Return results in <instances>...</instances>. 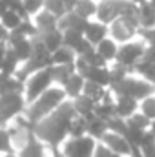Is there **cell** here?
I'll return each mask as SVG.
<instances>
[{"label":"cell","instance_id":"cell-9","mask_svg":"<svg viewBox=\"0 0 155 157\" xmlns=\"http://www.w3.org/2000/svg\"><path fill=\"white\" fill-rule=\"evenodd\" d=\"M144 49H146V46L142 42H128V44L119 48L115 62L126 66L128 70H135V66L142 60Z\"/></svg>","mask_w":155,"mask_h":157},{"label":"cell","instance_id":"cell-1","mask_svg":"<svg viewBox=\"0 0 155 157\" xmlns=\"http://www.w3.org/2000/svg\"><path fill=\"white\" fill-rule=\"evenodd\" d=\"M75 117H77V112L73 108V102L64 101L53 113H49L46 119H42L40 122L33 126V133L39 141L47 144L57 155V154H60L59 146L70 135V126Z\"/></svg>","mask_w":155,"mask_h":157},{"label":"cell","instance_id":"cell-47","mask_svg":"<svg viewBox=\"0 0 155 157\" xmlns=\"http://www.w3.org/2000/svg\"><path fill=\"white\" fill-rule=\"evenodd\" d=\"M7 53V40H0V66L4 62V57Z\"/></svg>","mask_w":155,"mask_h":157},{"label":"cell","instance_id":"cell-17","mask_svg":"<svg viewBox=\"0 0 155 157\" xmlns=\"http://www.w3.org/2000/svg\"><path fill=\"white\" fill-rule=\"evenodd\" d=\"M33 24L37 26L39 33H46V31H53V29H57L59 18H57L53 13L42 9V11H39V13L35 15V22H33Z\"/></svg>","mask_w":155,"mask_h":157},{"label":"cell","instance_id":"cell-31","mask_svg":"<svg viewBox=\"0 0 155 157\" xmlns=\"http://www.w3.org/2000/svg\"><path fill=\"white\" fill-rule=\"evenodd\" d=\"M75 13H77L78 17L89 20L93 15H97V4H95V0H78L77 7H75Z\"/></svg>","mask_w":155,"mask_h":157},{"label":"cell","instance_id":"cell-46","mask_svg":"<svg viewBox=\"0 0 155 157\" xmlns=\"http://www.w3.org/2000/svg\"><path fill=\"white\" fill-rule=\"evenodd\" d=\"M142 62H150L155 64V46H148L144 49V55H142Z\"/></svg>","mask_w":155,"mask_h":157},{"label":"cell","instance_id":"cell-37","mask_svg":"<svg viewBox=\"0 0 155 157\" xmlns=\"http://www.w3.org/2000/svg\"><path fill=\"white\" fill-rule=\"evenodd\" d=\"M44 9L53 13L57 18H60L68 13L66 7H64V0H44Z\"/></svg>","mask_w":155,"mask_h":157},{"label":"cell","instance_id":"cell-33","mask_svg":"<svg viewBox=\"0 0 155 157\" xmlns=\"http://www.w3.org/2000/svg\"><path fill=\"white\" fill-rule=\"evenodd\" d=\"M62 33H64V46L70 48L71 51H75V55H77V51L84 42V35L77 33V31H62Z\"/></svg>","mask_w":155,"mask_h":157},{"label":"cell","instance_id":"cell-18","mask_svg":"<svg viewBox=\"0 0 155 157\" xmlns=\"http://www.w3.org/2000/svg\"><path fill=\"white\" fill-rule=\"evenodd\" d=\"M71 102H73V108H75L77 115H80V117H84V119H91L95 115V106H97V102L91 101L89 97H86L84 93L78 95L77 99H73Z\"/></svg>","mask_w":155,"mask_h":157},{"label":"cell","instance_id":"cell-16","mask_svg":"<svg viewBox=\"0 0 155 157\" xmlns=\"http://www.w3.org/2000/svg\"><path fill=\"white\" fill-rule=\"evenodd\" d=\"M139 108V101L131 99V97H117L115 101V113L120 119H130L133 113H137Z\"/></svg>","mask_w":155,"mask_h":157},{"label":"cell","instance_id":"cell-30","mask_svg":"<svg viewBox=\"0 0 155 157\" xmlns=\"http://www.w3.org/2000/svg\"><path fill=\"white\" fill-rule=\"evenodd\" d=\"M22 20H24V18H22L18 13H15V11L7 9V11L2 15V18H0V24H2V26H4V28L9 31V33H11L13 29H17V28L22 24Z\"/></svg>","mask_w":155,"mask_h":157},{"label":"cell","instance_id":"cell-15","mask_svg":"<svg viewBox=\"0 0 155 157\" xmlns=\"http://www.w3.org/2000/svg\"><path fill=\"white\" fill-rule=\"evenodd\" d=\"M37 39L46 46V49L49 51V53H55L59 48H62L64 46V33L57 28V29H53V31H46V33H39L37 35Z\"/></svg>","mask_w":155,"mask_h":157},{"label":"cell","instance_id":"cell-7","mask_svg":"<svg viewBox=\"0 0 155 157\" xmlns=\"http://www.w3.org/2000/svg\"><path fill=\"white\" fill-rule=\"evenodd\" d=\"M130 6V0H100L97 6V20L110 26L113 20L120 18L128 11Z\"/></svg>","mask_w":155,"mask_h":157},{"label":"cell","instance_id":"cell-53","mask_svg":"<svg viewBox=\"0 0 155 157\" xmlns=\"http://www.w3.org/2000/svg\"><path fill=\"white\" fill-rule=\"evenodd\" d=\"M150 2H152V4H153V6H155V0H150Z\"/></svg>","mask_w":155,"mask_h":157},{"label":"cell","instance_id":"cell-52","mask_svg":"<svg viewBox=\"0 0 155 157\" xmlns=\"http://www.w3.org/2000/svg\"><path fill=\"white\" fill-rule=\"evenodd\" d=\"M2 157H18V155H17V154H4Z\"/></svg>","mask_w":155,"mask_h":157},{"label":"cell","instance_id":"cell-28","mask_svg":"<svg viewBox=\"0 0 155 157\" xmlns=\"http://www.w3.org/2000/svg\"><path fill=\"white\" fill-rule=\"evenodd\" d=\"M75 60H77L75 51H71L66 46H62L55 53H51V62L53 64H75Z\"/></svg>","mask_w":155,"mask_h":157},{"label":"cell","instance_id":"cell-26","mask_svg":"<svg viewBox=\"0 0 155 157\" xmlns=\"http://www.w3.org/2000/svg\"><path fill=\"white\" fill-rule=\"evenodd\" d=\"M97 51H99V55L106 60V62H112V60H115L117 59V51H119V48H117V42L113 39H104L97 48H95Z\"/></svg>","mask_w":155,"mask_h":157},{"label":"cell","instance_id":"cell-36","mask_svg":"<svg viewBox=\"0 0 155 157\" xmlns=\"http://www.w3.org/2000/svg\"><path fill=\"white\" fill-rule=\"evenodd\" d=\"M135 71H137V73H141L142 77L150 82V84H153V86H155V64L142 62V60H141V62L135 66Z\"/></svg>","mask_w":155,"mask_h":157},{"label":"cell","instance_id":"cell-19","mask_svg":"<svg viewBox=\"0 0 155 157\" xmlns=\"http://www.w3.org/2000/svg\"><path fill=\"white\" fill-rule=\"evenodd\" d=\"M49 70H51V78H53V82H57V84H60V86H64L68 78L77 73L75 64H53Z\"/></svg>","mask_w":155,"mask_h":157},{"label":"cell","instance_id":"cell-10","mask_svg":"<svg viewBox=\"0 0 155 157\" xmlns=\"http://www.w3.org/2000/svg\"><path fill=\"white\" fill-rule=\"evenodd\" d=\"M139 31V26L135 22H131L130 18H117L110 24V33H112V39L115 42H128L131 40Z\"/></svg>","mask_w":155,"mask_h":157},{"label":"cell","instance_id":"cell-27","mask_svg":"<svg viewBox=\"0 0 155 157\" xmlns=\"http://www.w3.org/2000/svg\"><path fill=\"white\" fill-rule=\"evenodd\" d=\"M82 93L99 104V102L104 99V95L108 93V90H106L104 86H99V84H95V82H89V80H86V82H84V88H82Z\"/></svg>","mask_w":155,"mask_h":157},{"label":"cell","instance_id":"cell-24","mask_svg":"<svg viewBox=\"0 0 155 157\" xmlns=\"http://www.w3.org/2000/svg\"><path fill=\"white\" fill-rule=\"evenodd\" d=\"M106 133H108V122L106 121L95 117V115L88 119V135L89 137H93L95 141H100Z\"/></svg>","mask_w":155,"mask_h":157},{"label":"cell","instance_id":"cell-35","mask_svg":"<svg viewBox=\"0 0 155 157\" xmlns=\"http://www.w3.org/2000/svg\"><path fill=\"white\" fill-rule=\"evenodd\" d=\"M78 59H82V60H84L88 66H97V68H106V66H108V62H106V60H104V59L99 55V51H97L95 48H93L91 51H88L86 55L78 57Z\"/></svg>","mask_w":155,"mask_h":157},{"label":"cell","instance_id":"cell-34","mask_svg":"<svg viewBox=\"0 0 155 157\" xmlns=\"http://www.w3.org/2000/svg\"><path fill=\"white\" fill-rule=\"evenodd\" d=\"M141 154L142 157H155V137L152 135V132L148 130L141 141Z\"/></svg>","mask_w":155,"mask_h":157},{"label":"cell","instance_id":"cell-13","mask_svg":"<svg viewBox=\"0 0 155 157\" xmlns=\"http://www.w3.org/2000/svg\"><path fill=\"white\" fill-rule=\"evenodd\" d=\"M88 24H89V20H86V18L78 17L75 11H68L64 17H60V18H59L57 28H59L60 31H77V33H82V35H84V31H86Z\"/></svg>","mask_w":155,"mask_h":157},{"label":"cell","instance_id":"cell-20","mask_svg":"<svg viewBox=\"0 0 155 157\" xmlns=\"http://www.w3.org/2000/svg\"><path fill=\"white\" fill-rule=\"evenodd\" d=\"M17 155L18 157H44V143L35 137V133H31L28 143H26V146L20 152H17Z\"/></svg>","mask_w":155,"mask_h":157},{"label":"cell","instance_id":"cell-39","mask_svg":"<svg viewBox=\"0 0 155 157\" xmlns=\"http://www.w3.org/2000/svg\"><path fill=\"white\" fill-rule=\"evenodd\" d=\"M108 132H112V133H117V135H126V132H128V124H126V121L120 117H113L108 121Z\"/></svg>","mask_w":155,"mask_h":157},{"label":"cell","instance_id":"cell-29","mask_svg":"<svg viewBox=\"0 0 155 157\" xmlns=\"http://www.w3.org/2000/svg\"><path fill=\"white\" fill-rule=\"evenodd\" d=\"M84 135H88V119L77 115L71 121V126H70V139H78Z\"/></svg>","mask_w":155,"mask_h":157},{"label":"cell","instance_id":"cell-32","mask_svg":"<svg viewBox=\"0 0 155 157\" xmlns=\"http://www.w3.org/2000/svg\"><path fill=\"white\" fill-rule=\"evenodd\" d=\"M126 124H128L130 128H133V130L146 132V130H150V126H152V121L146 117V115H142V113L139 112V113H133L130 119H126Z\"/></svg>","mask_w":155,"mask_h":157},{"label":"cell","instance_id":"cell-38","mask_svg":"<svg viewBox=\"0 0 155 157\" xmlns=\"http://www.w3.org/2000/svg\"><path fill=\"white\" fill-rule=\"evenodd\" d=\"M126 77H128V68H126V66L115 62V66L110 68V86H113V84H117V82L124 80Z\"/></svg>","mask_w":155,"mask_h":157},{"label":"cell","instance_id":"cell-44","mask_svg":"<svg viewBox=\"0 0 155 157\" xmlns=\"http://www.w3.org/2000/svg\"><path fill=\"white\" fill-rule=\"evenodd\" d=\"M137 35H141L150 46H155V28H148V29L146 28H139Z\"/></svg>","mask_w":155,"mask_h":157},{"label":"cell","instance_id":"cell-42","mask_svg":"<svg viewBox=\"0 0 155 157\" xmlns=\"http://www.w3.org/2000/svg\"><path fill=\"white\" fill-rule=\"evenodd\" d=\"M4 2H6L7 9L18 13L24 20H29V15H28V11H26V7H24V2H22V0H4Z\"/></svg>","mask_w":155,"mask_h":157},{"label":"cell","instance_id":"cell-48","mask_svg":"<svg viewBox=\"0 0 155 157\" xmlns=\"http://www.w3.org/2000/svg\"><path fill=\"white\" fill-rule=\"evenodd\" d=\"M77 4H78V0H64V7H66V11H75Z\"/></svg>","mask_w":155,"mask_h":157},{"label":"cell","instance_id":"cell-4","mask_svg":"<svg viewBox=\"0 0 155 157\" xmlns=\"http://www.w3.org/2000/svg\"><path fill=\"white\" fill-rule=\"evenodd\" d=\"M110 88L117 97H131L135 101H144L146 97L155 93L153 84H150L148 80H139V78H131V77H126L124 80L117 82Z\"/></svg>","mask_w":155,"mask_h":157},{"label":"cell","instance_id":"cell-50","mask_svg":"<svg viewBox=\"0 0 155 157\" xmlns=\"http://www.w3.org/2000/svg\"><path fill=\"white\" fill-rule=\"evenodd\" d=\"M7 11V6H6V2L4 0H0V18H2V15Z\"/></svg>","mask_w":155,"mask_h":157},{"label":"cell","instance_id":"cell-40","mask_svg":"<svg viewBox=\"0 0 155 157\" xmlns=\"http://www.w3.org/2000/svg\"><path fill=\"white\" fill-rule=\"evenodd\" d=\"M0 154H17L13 144H11V139H9V132L7 128H0Z\"/></svg>","mask_w":155,"mask_h":157},{"label":"cell","instance_id":"cell-41","mask_svg":"<svg viewBox=\"0 0 155 157\" xmlns=\"http://www.w3.org/2000/svg\"><path fill=\"white\" fill-rule=\"evenodd\" d=\"M141 113L146 115L150 121H155V95L146 97V99L141 102Z\"/></svg>","mask_w":155,"mask_h":157},{"label":"cell","instance_id":"cell-6","mask_svg":"<svg viewBox=\"0 0 155 157\" xmlns=\"http://www.w3.org/2000/svg\"><path fill=\"white\" fill-rule=\"evenodd\" d=\"M51 68V66H49ZM46 68V70H40L37 73H33L31 77L28 78V84H26V104H31L39 99L42 93H46L51 84H53V78H51V70Z\"/></svg>","mask_w":155,"mask_h":157},{"label":"cell","instance_id":"cell-5","mask_svg":"<svg viewBox=\"0 0 155 157\" xmlns=\"http://www.w3.org/2000/svg\"><path fill=\"white\" fill-rule=\"evenodd\" d=\"M26 112L24 93H7L0 95V128H6L9 121H15Z\"/></svg>","mask_w":155,"mask_h":157},{"label":"cell","instance_id":"cell-25","mask_svg":"<svg viewBox=\"0 0 155 157\" xmlns=\"http://www.w3.org/2000/svg\"><path fill=\"white\" fill-rule=\"evenodd\" d=\"M139 24L141 28H155V6L152 2H146L139 6Z\"/></svg>","mask_w":155,"mask_h":157},{"label":"cell","instance_id":"cell-8","mask_svg":"<svg viewBox=\"0 0 155 157\" xmlns=\"http://www.w3.org/2000/svg\"><path fill=\"white\" fill-rule=\"evenodd\" d=\"M97 148V141L89 135L78 137V139H68L62 146L64 157H93Z\"/></svg>","mask_w":155,"mask_h":157},{"label":"cell","instance_id":"cell-21","mask_svg":"<svg viewBox=\"0 0 155 157\" xmlns=\"http://www.w3.org/2000/svg\"><path fill=\"white\" fill-rule=\"evenodd\" d=\"M7 93H24V82L17 77H7L0 73V95Z\"/></svg>","mask_w":155,"mask_h":157},{"label":"cell","instance_id":"cell-14","mask_svg":"<svg viewBox=\"0 0 155 157\" xmlns=\"http://www.w3.org/2000/svg\"><path fill=\"white\" fill-rule=\"evenodd\" d=\"M108 31H110V28L106 24H102L99 20H95V22L89 20V24H88V28L84 31V39L88 40L93 48H97L104 39H108Z\"/></svg>","mask_w":155,"mask_h":157},{"label":"cell","instance_id":"cell-3","mask_svg":"<svg viewBox=\"0 0 155 157\" xmlns=\"http://www.w3.org/2000/svg\"><path fill=\"white\" fill-rule=\"evenodd\" d=\"M49 66H53V62H51V53L46 49V46L37 39V35L33 37V53H31V57L22 64V68L17 71V75L15 77L18 78V80H26V78H29L33 73H37L40 70H46V68H49Z\"/></svg>","mask_w":155,"mask_h":157},{"label":"cell","instance_id":"cell-49","mask_svg":"<svg viewBox=\"0 0 155 157\" xmlns=\"http://www.w3.org/2000/svg\"><path fill=\"white\" fill-rule=\"evenodd\" d=\"M7 37H9V31L0 24V40H7Z\"/></svg>","mask_w":155,"mask_h":157},{"label":"cell","instance_id":"cell-43","mask_svg":"<svg viewBox=\"0 0 155 157\" xmlns=\"http://www.w3.org/2000/svg\"><path fill=\"white\" fill-rule=\"evenodd\" d=\"M28 15H37L39 11L44 9V0H22Z\"/></svg>","mask_w":155,"mask_h":157},{"label":"cell","instance_id":"cell-22","mask_svg":"<svg viewBox=\"0 0 155 157\" xmlns=\"http://www.w3.org/2000/svg\"><path fill=\"white\" fill-rule=\"evenodd\" d=\"M18 64H22V62L18 60V57L15 55V51L7 46V53H6L4 62H2V66H0V73H4V75H7V77H15L17 71H18Z\"/></svg>","mask_w":155,"mask_h":157},{"label":"cell","instance_id":"cell-11","mask_svg":"<svg viewBox=\"0 0 155 157\" xmlns=\"http://www.w3.org/2000/svg\"><path fill=\"white\" fill-rule=\"evenodd\" d=\"M7 46L15 51V55L18 57V60L24 64L31 53H33V39H28V37H18V35H11L7 37Z\"/></svg>","mask_w":155,"mask_h":157},{"label":"cell","instance_id":"cell-23","mask_svg":"<svg viewBox=\"0 0 155 157\" xmlns=\"http://www.w3.org/2000/svg\"><path fill=\"white\" fill-rule=\"evenodd\" d=\"M84 82H86V80L80 77L78 73L71 75V77L66 80V84L62 86V90H64L66 97H70V99L73 101V99H77L78 95H82V88H84Z\"/></svg>","mask_w":155,"mask_h":157},{"label":"cell","instance_id":"cell-12","mask_svg":"<svg viewBox=\"0 0 155 157\" xmlns=\"http://www.w3.org/2000/svg\"><path fill=\"white\" fill-rule=\"evenodd\" d=\"M100 144H104L108 150H112L117 155H124V157L131 155V146H130V143H128L122 135H117V133L108 132V133L100 139Z\"/></svg>","mask_w":155,"mask_h":157},{"label":"cell","instance_id":"cell-2","mask_svg":"<svg viewBox=\"0 0 155 157\" xmlns=\"http://www.w3.org/2000/svg\"><path fill=\"white\" fill-rule=\"evenodd\" d=\"M64 101H66V93L62 88H49L46 93H42L35 102H31L26 108L24 117L28 119V122L31 126H35L37 122L46 119L49 113H53Z\"/></svg>","mask_w":155,"mask_h":157},{"label":"cell","instance_id":"cell-51","mask_svg":"<svg viewBox=\"0 0 155 157\" xmlns=\"http://www.w3.org/2000/svg\"><path fill=\"white\" fill-rule=\"evenodd\" d=\"M131 4H135V6H142V4H146V2H150V0H130Z\"/></svg>","mask_w":155,"mask_h":157},{"label":"cell","instance_id":"cell-45","mask_svg":"<svg viewBox=\"0 0 155 157\" xmlns=\"http://www.w3.org/2000/svg\"><path fill=\"white\" fill-rule=\"evenodd\" d=\"M93 157H124V155H117V154H113L112 150H108L104 144H97V148H95V155Z\"/></svg>","mask_w":155,"mask_h":157}]
</instances>
